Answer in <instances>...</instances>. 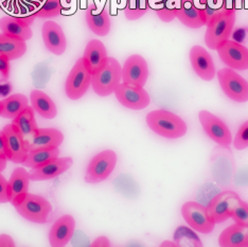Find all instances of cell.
Returning <instances> with one entry per match:
<instances>
[{
  "instance_id": "6da1fadb",
  "label": "cell",
  "mask_w": 248,
  "mask_h": 247,
  "mask_svg": "<svg viewBox=\"0 0 248 247\" xmlns=\"http://www.w3.org/2000/svg\"><path fill=\"white\" fill-rule=\"evenodd\" d=\"M145 121L151 131L167 139L182 138L188 132L187 123L183 118L169 110H152L146 115Z\"/></svg>"
},
{
  "instance_id": "7a4b0ae2",
  "label": "cell",
  "mask_w": 248,
  "mask_h": 247,
  "mask_svg": "<svg viewBox=\"0 0 248 247\" xmlns=\"http://www.w3.org/2000/svg\"><path fill=\"white\" fill-rule=\"evenodd\" d=\"M122 81V67L118 60L108 58L105 65L92 77V86L99 97L114 93Z\"/></svg>"
},
{
  "instance_id": "3957f363",
  "label": "cell",
  "mask_w": 248,
  "mask_h": 247,
  "mask_svg": "<svg viewBox=\"0 0 248 247\" xmlns=\"http://www.w3.org/2000/svg\"><path fill=\"white\" fill-rule=\"evenodd\" d=\"M235 17L236 10L228 9L208 22L205 33V43L208 48L217 50L219 45L228 41L233 30Z\"/></svg>"
},
{
  "instance_id": "277c9868",
  "label": "cell",
  "mask_w": 248,
  "mask_h": 247,
  "mask_svg": "<svg viewBox=\"0 0 248 247\" xmlns=\"http://www.w3.org/2000/svg\"><path fill=\"white\" fill-rule=\"evenodd\" d=\"M219 86L227 97L236 103L248 102V82L231 68H222L217 72Z\"/></svg>"
},
{
  "instance_id": "5b68a950",
  "label": "cell",
  "mask_w": 248,
  "mask_h": 247,
  "mask_svg": "<svg viewBox=\"0 0 248 247\" xmlns=\"http://www.w3.org/2000/svg\"><path fill=\"white\" fill-rule=\"evenodd\" d=\"M92 72L83 58L76 62L65 82V93L70 100H80L92 86Z\"/></svg>"
},
{
  "instance_id": "8992f818",
  "label": "cell",
  "mask_w": 248,
  "mask_h": 247,
  "mask_svg": "<svg viewBox=\"0 0 248 247\" xmlns=\"http://www.w3.org/2000/svg\"><path fill=\"white\" fill-rule=\"evenodd\" d=\"M118 156L115 151L104 150L93 157L87 167L85 182L87 184H99L106 181L115 170Z\"/></svg>"
},
{
  "instance_id": "52a82bcc",
  "label": "cell",
  "mask_w": 248,
  "mask_h": 247,
  "mask_svg": "<svg viewBox=\"0 0 248 247\" xmlns=\"http://www.w3.org/2000/svg\"><path fill=\"white\" fill-rule=\"evenodd\" d=\"M15 209L27 221L45 224L48 222L50 213L52 211V206L43 196L28 193L25 200L19 205L15 206Z\"/></svg>"
},
{
  "instance_id": "ba28073f",
  "label": "cell",
  "mask_w": 248,
  "mask_h": 247,
  "mask_svg": "<svg viewBox=\"0 0 248 247\" xmlns=\"http://www.w3.org/2000/svg\"><path fill=\"white\" fill-rule=\"evenodd\" d=\"M182 216L189 227L196 232L208 234L213 232L216 223H214L209 215L207 208L197 201H189L182 206Z\"/></svg>"
},
{
  "instance_id": "9c48e42d",
  "label": "cell",
  "mask_w": 248,
  "mask_h": 247,
  "mask_svg": "<svg viewBox=\"0 0 248 247\" xmlns=\"http://www.w3.org/2000/svg\"><path fill=\"white\" fill-rule=\"evenodd\" d=\"M199 119L202 130L214 142L222 147H228L231 144L232 136H231L229 127L217 116L210 113L209 110H201L199 113Z\"/></svg>"
},
{
  "instance_id": "30bf717a",
  "label": "cell",
  "mask_w": 248,
  "mask_h": 247,
  "mask_svg": "<svg viewBox=\"0 0 248 247\" xmlns=\"http://www.w3.org/2000/svg\"><path fill=\"white\" fill-rule=\"evenodd\" d=\"M114 93L118 102L132 110L144 109L151 103L150 94L143 87L128 85L122 82L118 85Z\"/></svg>"
},
{
  "instance_id": "8fae6325",
  "label": "cell",
  "mask_w": 248,
  "mask_h": 247,
  "mask_svg": "<svg viewBox=\"0 0 248 247\" xmlns=\"http://www.w3.org/2000/svg\"><path fill=\"white\" fill-rule=\"evenodd\" d=\"M225 65L233 70H248V48L234 41L224 42L216 50Z\"/></svg>"
},
{
  "instance_id": "7c38bea8",
  "label": "cell",
  "mask_w": 248,
  "mask_h": 247,
  "mask_svg": "<svg viewBox=\"0 0 248 247\" xmlns=\"http://www.w3.org/2000/svg\"><path fill=\"white\" fill-rule=\"evenodd\" d=\"M1 133L4 140L8 160L14 162V164H22L28 155L26 139L24 136L13 123L5 125Z\"/></svg>"
},
{
  "instance_id": "4fadbf2b",
  "label": "cell",
  "mask_w": 248,
  "mask_h": 247,
  "mask_svg": "<svg viewBox=\"0 0 248 247\" xmlns=\"http://www.w3.org/2000/svg\"><path fill=\"white\" fill-rule=\"evenodd\" d=\"M149 77V65L140 54L128 57L122 66V82L128 85L143 87Z\"/></svg>"
},
{
  "instance_id": "5bb4252c",
  "label": "cell",
  "mask_w": 248,
  "mask_h": 247,
  "mask_svg": "<svg viewBox=\"0 0 248 247\" xmlns=\"http://www.w3.org/2000/svg\"><path fill=\"white\" fill-rule=\"evenodd\" d=\"M239 199V194L235 193L234 191H223V192L214 196L206 207L208 215L216 224L226 221L230 217L231 209Z\"/></svg>"
},
{
  "instance_id": "9a60e30c",
  "label": "cell",
  "mask_w": 248,
  "mask_h": 247,
  "mask_svg": "<svg viewBox=\"0 0 248 247\" xmlns=\"http://www.w3.org/2000/svg\"><path fill=\"white\" fill-rule=\"evenodd\" d=\"M189 60L194 72L202 80L212 81L216 77V65H214L211 54L204 47L196 45L191 48Z\"/></svg>"
},
{
  "instance_id": "2e32d148",
  "label": "cell",
  "mask_w": 248,
  "mask_h": 247,
  "mask_svg": "<svg viewBox=\"0 0 248 247\" xmlns=\"http://www.w3.org/2000/svg\"><path fill=\"white\" fill-rule=\"evenodd\" d=\"M72 164V157H58V158L47 162L46 165L31 169L29 172L30 178L33 182L50 181V179L56 178L63 173L68 171Z\"/></svg>"
},
{
  "instance_id": "e0dca14e",
  "label": "cell",
  "mask_w": 248,
  "mask_h": 247,
  "mask_svg": "<svg viewBox=\"0 0 248 247\" xmlns=\"http://www.w3.org/2000/svg\"><path fill=\"white\" fill-rule=\"evenodd\" d=\"M42 36L48 51L55 55L64 54L67 49V38L62 27L53 20L45 22L42 28Z\"/></svg>"
},
{
  "instance_id": "ac0fdd59",
  "label": "cell",
  "mask_w": 248,
  "mask_h": 247,
  "mask_svg": "<svg viewBox=\"0 0 248 247\" xmlns=\"http://www.w3.org/2000/svg\"><path fill=\"white\" fill-rule=\"evenodd\" d=\"M76 230V220L70 215L59 217L49 232V243L52 247H64L70 242Z\"/></svg>"
},
{
  "instance_id": "d6986e66",
  "label": "cell",
  "mask_w": 248,
  "mask_h": 247,
  "mask_svg": "<svg viewBox=\"0 0 248 247\" xmlns=\"http://www.w3.org/2000/svg\"><path fill=\"white\" fill-rule=\"evenodd\" d=\"M30 181L29 172L22 167L16 168L11 174V177L8 181L10 203L14 207L19 205L29 193Z\"/></svg>"
},
{
  "instance_id": "ffe728a7",
  "label": "cell",
  "mask_w": 248,
  "mask_h": 247,
  "mask_svg": "<svg viewBox=\"0 0 248 247\" xmlns=\"http://www.w3.org/2000/svg\"><path fill=\"white\" fill-rule=\"evenodd\" d=\"M86 24L93 34L106 36L110 32V17L105 8H100L93 1L87 5L85 13Z\"/></svg>"
},
{
  "instance_id": "44dd1931",
  "label": "cell",
  "mask_w": 248,
  "mask_h": 247,
  "mask_svg": "<svg viewBox=\"0 0 248 247\" xmlns=\"http://www.w3.org/2000/svg\"><path fill=\"white\" fill-rule=\"evenodd\" d=\"M34 18L35 14L31 16L29 19L14 17V16H4L0 18V30L9 36L27 42L32 38L33 33L30 25Z\"/></svg>"
},
{
  "instance_id": "7402d4cb",
  "label": "cell",
  "mask_w": 248,
  "mask_h": 247,
  "mask_svg": "<svg viewBox=\"0 0 248 247\" xmlns=\"http://www.w3.org/2000/svg\"><path fill=\"white\" fill-rule=\"evenodd\" d=\"M64 141V134L56 128H38L34 136L27 140L28 152L39 149L60 148Z\"/></svg>"
},
{
  "instance_id": "603a6c76",
  "label": "cell",
  "mask_w": 248,
  "mask_h": 247,
  "mask_svg": "<svg viewBox=\"0 0 248 247\" xmlns=\"http://www.w3.org/2000/svg\"><path fill=\"white\" fill-rule=\"evenodd\" d=\"M176 18L190 29H200L206 26L205 16L195 0H180Z\"/></svg>"
},
{
  "instance_id": "cb8c5ba5",
  "label": "cell",
  "mask_w": 248,
  "mask_h": 247,
  "mask_svg": "<svg viewBox=\"0 0 248 247\" xmlns=\"http://www.w3.org/2000/svg\"><path fill=\"white\" fill-rule=\"evenodd\" d=\"M107 59H108V55H107L106 47L99 39H92L86 45L83 60L92 75L102 68L107 62Z\"/></svg>"
},
{
  "instance_id": "d4e9b609",
  "label": "cell",
  "mask_w": 248,
  "mask_h": 247,
  "mask_svg": "<svg viewBox=\"0 0 248 247\" xmlns=\"http://www.w3.org/2000/svg\"><path fill=\"white\" fill-rule=\"evenodd\" d=\"M218 244L223 247H248V224L234 223L219 234Z\"/></svg>"
},
{
  "instance_id": "484cf974",
  "label": "cell",
  "mask_w": 248,
  "mask_h": 247,
  "mask_svg": "<svg viewBox=\"0 0 248 247\" xmlns=\"http://www.w3.org/2000/svg\"><path fill=\"white\" fill-rule=\"evenodd\" d=\"M31 106L44 119H54L58 116V108L49 95L39 89H34L30 93Z\"/></svg>"
},
{
  "instance_id": "4316f807",
  "label": "cell",
  "mask_w": 248,
  "mask_h": 247,
  "mask_svg": "<svg viewBox=\"0 0 248 247\" xmlns=\"http://www.w3.org/2000/svg\"><path fill=\"white\" fill-rule=\"evenodd\" d=\"M28 106H29V100L25 94L14 93L0 101V117L13 120Z\"/></svg>"
},
{
  "instance_id": "83f0119b",
  "label": "cell",
  "mask_w": 248,
  "mask_h": 247,
  "mask_svg": "<svg viewBox=\"0 0 248 247\" xmlns=\"http://www.w3.org/2000/svg\"><path fill=\"white\" fill-rule=\"evenodd\" d=\"M27 52V43L22 39L9 36L4 33L0 34V54H3L10 61L20 59Z\"/></svg>"
},
{
  "instance_id": "f1b7e54d",
  "label": "cell",
  "mask_w": 248,
  "mask_h": 247,
  "mask_svg": "<svg viewBox=\"0 0 248 247\" xmlns=\"http://www.w3.org/2000/svg\"><path fill=\"white\" fill-rule=\"evenodd\" d=\"M34 111L35 110L33 109L32 106H28L21 114H19L15 119H13L12 122L13 124L18 128V131L21 133L22 136H24L26 141L34 136L38 130Z\"/></svg>"
},
{
  "instance_id": "f546056e",
  "label": "cell",
  "mask_w": 248,
  "mask_h": 247,
  "mask_svg": "<svg viewBox=\"0 0 248 247\" xmlns=\"http://www.w3.org/2000/svg\"><path fill=\"white\" fill-rule=\"evenodd\" d=\"M60 148L39 149L30 151V152H28L27 158L22 162V165H24L25 168L34 169V168L46 165L47 162L58 158V157H60Z\"/></svg>"
},
{
  "instance_id": "4dcf8cb0",
  "label": "cell",
  "mask_w": 248,
  "mask_h": 247,
  "mask_svg": "<svg viewBox=\"0 0 248 247\" xmlns=\"http://www.w3.org/2000/svg\"><path fill=\"white\" fill-rule=\"evenodd\" d=\"M180 0H150V7L163 22H171L177 17Z\"/></svg>"
},
{
  "instance_id": "1f68e13d",
  "label": "cell",
  "mask_w": 248,
  "mask_h": 247,
  "mask_svg": "<svg viewBox=\"0 0 248 247\" xmlns=\"http://www.w3.org/2000/svg\"><path fill=\"white\" fill-rule=\"evenodd\" d=\"M195 1L205 16L206 25L217 15L228 10L224 3V0H195Z\"/></svg>"
},
{
  "instance_id": "d6a6232c",
  "label": "cell",
  "mask_w": 248,
  "mask_h": 247,
  "mask_svg": "<svg viewBox=\"0 0 248 247\" xmlns=\"http://www.w3.org/2000/svg\"><path fill=\"white\" fill-rule=\"evenodd\" d=\"M150 9V0H126L124 16L127 20H138L146 14Z\"/></svg>"
},
{
  "instance_id": "836d02e7",
  "label": "cell",
  "mask_w": 248,
  "mask_h": 247,
  "mask_svg": "<svg viewBox=\"0 0 248 247\" xmlns=\"http://www.w3.org/2000/svg\"><path fill=\"white\" fill-rule=\"evenodd\" d=\"M63 10V0H44L41 7L35 12V17L42 19L54 18L61 15Z\"/></svg>"
},
{
  "instance_id": "e575fe53",
  "label": "cell",
  "mask_w": 248,
  "mask_h": 247,
  "mask_svg": "<svg viewBox=\"0 0 248 247\" xmlns=\"http://www.w3.org/2000/svg\"><path fill=\"white\" fill-rule=\"evenodd\" d=\"M230 217L234 223L248 224V204L241 198L235 201L232 209H231Z\"/></svg>"
},
{
  "instance_id": "d590c367",
  "label": "cell",
  "mask_w": 248,
  "mask_h": 247,
  "mask_svg": "<svg viewBox=\"0 0 248 247\" xmlns=\"http://www.w3.org/2000/svg\"><path fill=\"white\" fill-rule=\"evenodd\" d=\"M233 145L239 151L248 148V120L240 125L233 139Z\"/></svg>"
},
{
  "instance_id": "8d00e7d4",
  "label": "cell",
  "mask_w": 248,
  "mask_h": 247,
  "mask_svg": "<svg viewBox=\"0 0 248 247\" xmlns=\"http://www.w3.org/2000/svg\"><path fill=\"white\" fill-rule=\"evenodd\" d=\"M10 203L9 183L5 177L0 173V204Z\"/></svg>"
},
{
  "instance_id": "74e56055",
  "label": "cell",
  "mask_w": 248,
  "mask_h": 247,
  "mask_svg": "<svg viewBox=\"0 0 248 247\" xmlns=\"http://www.w3.org/2000/svg\"><path fill=\"white\" fill-rule=\"evenodd\" d=\"M10 60L3 54H0V74L4 78H8L10 76Z\"/></svg>"
},
{
  "instance_id": "f35d334b",
  "label": "cell",
  "mask_w": 248,
  "mask_h": 247,
  "mask_svg": "<svg viewBox=\"0 0 248 247\" xmlns=\"http://www.w3.org/2000/svg\"><path fill=\"white\" fill-rule=\"evenodd\" d=\"M16 246L15 241L10 234L1 233L0 234V247H14Z\"/></svg>"
},
{
  "instance_id": "ab89813d",
  "label": "cell",
  "mask_w": 248,
  "mask_h": 247,
  "mask_svg": "<svg viewBox=\"0 0 248 247\" xmlns=\"http://www.w3.org/2000/svg\"><path fill=\"white\" fill-rule=\"evenodd\" d=\"M110 245L111 244H110L109 239L105 237V235H101V237H98L92 243L93 247H109Z\"/></svg>"
},
{
  "instance_id": "60d3db41",
  "label": "cell",
  "mask_w": 248,
  "mask_h": 247,
  "mask_svg": "<svg viewBox=\"0 0 248 247\" xmlns=\"http://www.w3.org/2000/svg\"><path fill=\"white\" fill-rule=\"evenodd\" d=\"M242 0H224V3L226 5L227 9H234L236 10V8L239 7Z\"/></svg>"
},
{
  "instance_id": "b9f144b4",
  "label": "cell",
  "mask_w": 248,
  "mask_h": 247,
  "mask_svg": "<svg viewBox=\"0 0 248 247\" xmlns=\"http://www.w3.org/2000/svg\"><path fill=\"white\" fill-rule=\"evenodd\" d=\"M0 156L4 157V158L8 159L7 157V152H5V145H4V140H3V136L2 133L0 132Z\"/></svg>"
},
{
  "instance_id": "7bdbcfd3",
  "label": "cell",
  "mask_w": 248,
  "mask_h": 247,
  "mask_svg": "<svg viewBox=\"0 0 248 247\" xmlns=\"http://www.w3.org/2000/svg\"><path fill=\"white\" fill-rule=\"evenodd\" d=\"M160 246H162V247H178L179 245L176 241L167 240V241H163V242H161Z\"/></svg>"
},
{
  "instance_id": "ee69618b",
  "label": "cell",
  "mask_w": 248,
  "mask_h": 247,
  "mask_svg": "<svg viewBox=\"0 0 248 247\" xmlns=\"http://www.w3.org/2000/svg\"><path fill=\"white\" fill-rule=\"evenodd\" d=\"M7 162H8L7 158L0 156V173H1L3 170H5V168H7Z\"/></svg>"
}]
</instances>
